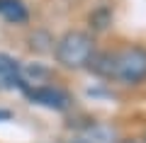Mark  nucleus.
Segmentation results:
<instances>
[{
  "label": "nucleus",
  "instance_id": "nucleus-1",
  "mask_svg": "<svg viewBox=\"0 0 146 143\" xmlns=\"http://www.w3.org/2000/svg\"><path fill=\"white\" fill-rule=\"evenodd\" d=\"M95 53V44L85 32H66L56 44V58L66 68H83Z\"/></svg>",
  "mask_w": 146,
  "mask_h": 143
},
{
  "label": "nucleus",
  "instance_id": "nucleus-2",
  "mask_svg": "<svg viewBox=\"0 0 146 143\" xmlns=\"http://www.w3.org/2000/svg\"><path fill=\"white\" fill-rule=\"evenodd\" d=\"M107 75L136 85L146 78V51L144 49H124L107 58Z\"/></svg>",
  "mask_w": 146,
  "mask_h": 143
},
{
  "label": "nucleus",
  "instance_id": "nucleus-3",
  "mask_svg": "<svg viewBox=\"0 0 146 143\" xmlns=\"http://www.w3.org/2000/svg\"><path fill=\"white\" fill-rule=\"evenodd\" d=\"M27 97L34 104H42L46 109H56V112L68 107V95L63 90H58V87H49V85H39V87L27 90Z\"/></svg>",
  "mask_w": 146,
  "mask_h": 143
},
{
  "label": "nucleus",
  "instance_id": "nucleus-4",
  "mask_svg": "<svg viewBox=\"0 0 146 143\" xmlns=\"http://www.w3.org/2000/svg\"><path fill=\"white\" fill-rule=\"evenodd\" d=\"M0 87H5V90L25 87V75H22L20 63L7 53H0Z\"/></svg>",
  "mask_w": 146,
  "mask_h": 143
},
{
  "label": "nucleus",
  "instance_id": "nucleus-5",
  "mask_svg": "<svg viewBox=\"0 0 146 143\" xmlns=\"http://www.w3.org/2000/svg\"><path fill=\"white\" fill-rule=\"evenodd\" d=\"M0 17L12 24L27 22V7L22 0H0Z\"/></svg>",
  "mask_w": 146,
  "mask_h": 143
},
{
  "label": "nucleus",
  "instance_id": "nucleus-6",
  "mask_svg": "<svg viewBox=\"0 0 146 143\" xmlns=\"http://www.w3.org/2000/svg\"><path fill=\"white\" fill-rule=\"evenodd\" d=\"M112 141H115V133L107 126H90L80 136V143H112Z\"/></svg>",
  "mask_w": 146,
  "mask_h": 143
},
{
  "label": "nucleus",
  "instance_id": "nucleus-7",
  "mask_svg": "<svg viewBox=\"0 0 146 143\" xmlns=\"http://www.w3.org/2000/svg\"><path fill=\"white\" fill-rule=\"evenodd\" d=\"M7 119H10V112L7 109H0V121H7Z\"/></svg>",
  "mask_w": 146,
  "mask_h": 143
}]
</instances>
